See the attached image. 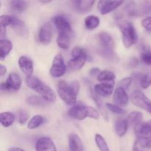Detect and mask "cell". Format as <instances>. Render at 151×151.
<instances>
[{
	"label": "cell",
	"mask_w": 151,
	"mask_h": 151,
	"mask_svg": "<svg viewBox=\"0 0 151 151\" xmlns=\"http://www.w3.org/2000/svg\"><path fill=\"white\" fill-rule=\"evenodd\" d=\"M79 88L80 85L78 81H73L68 83L66 81H60L57 86V91L59 97L64 103L70 106L76 103Z\"/></svg>",
	"instance_id": "6da1fadb"
},
{
	"label": "cell",
	"mask_w": 151,
	"mask_h": 151,
	"mask_svg": "<svg viewBox=\"0 0 151 151\" xmlns=\"http://www.w3.org/2000/svg\"><path fill=\"white\" fill-rule=\"evenodd\" d=\"M26 83L28 87L41 94L45 101L53 103L56 100V94L55 91L37 77L31 76L29 78H27Z\"/></svg>",
	"instance_id": "7a4b0ae2"
},
{
	"label": "cell",
	"mask_w": 151,
	"mask_h": 151,
	"mask_svg": "<svg viewBox=\"0 0 151 151\" xmlns=\"http://www.w3.org/2000/svg\"><path fill=\"white\" fill-rule=\"evenodd\" d=\"M118 26L122 32V42L126 48H130L138 41V35L134 24L127 20L118 22Z\"/></svg>",
	"instance_id": "3957f363"
},
{
	"label": "cell",
	"mask_w": 151,
	"mask_h": 151,
	"mask_svg": "<svg viewBox=\"0 0 151 151\" xmlns=\"http://www.w3.org/2000/svg\"><path fill=\"white\" fill-rule=\"evenodd\" d=\"M68 114L72 119L77 120H83L88 116L94 119H99L100 118L99 112L94 108L83 105L72 106L68 111Z\"/></svg>",
	"instance_id": "277c9868"
},
{
	"label": "cell",
	"mask_w": 151,
	"mask_h": 151,
	"mask_svg": "<svg viewBox=\"0 0 151 151\" xmlns=\"http://www.w3.org/2000/svg\"><path fill=\"white\" fill-rule=\"evenodd\" d=\"M72 58L68 63L69 69L78 71L83 68L88 59V54L85 49L81 47H75L72 50Z\"/></svg>",
	"instance_id": "5b68a950"
},
{
	"label": "cell",
	"mask_w": 151,
	"mask_h": 151,
	"mask_svg": "<svg viewBox=\"0 0 151 151\" xmlns=\"http://www.w3.org/2000/svg\"><path fill=\"white\" fill-rule=\"evenodd\" d=\"M131 100L136 106H138L151 114V100L142 91L139 90L134 91L131 94Z\"/></svg>",
	"instance_id": "8992f818"
},
{
	"label": "cell",
	"mask_w": 151,
	"mask_h": 151,
	"mask_svg": "<svg viewBox=\"0 0 151 151\" xmlns=\"http://www.w3.org/2000/svg\"><path fill=\"white\" fill-rule=\"evenodd\" d=\"M66 66L61 54L58 53L53 58L52 66L50 68V75L54 78L63 76L66 72Z\"/></svg>",
	"instance_id": "52a82bcc"
},
{
	"label": "cell",
	"mask_w": 151,
	"mask_h": 151,
	"mask_svg": "<svg viewBox=\"0 0 151 151\" xmlns=\"http://www.w3.org/2000/svg\"><path fill=\"white\" fill-rule=\"evenodd\" d=\"M22 86V79L17 73H10L6 82L1 83L2 91H17Z\"/></svg>",
	"instance_id": "ba28073f"
},
{
	"label": "cell",
	"mask_w": 151,
	"mask_h": 151,
	"mask_svg": "<svg viewBox=\"0 0 151 151\" xmlns=\"http://www.w3.org/2000/svg\"><path fill=\"white\" fill-rule=\"evenodd\" d=\"M52 22L55 27L58 29V32H72V24L69 19L66 16L63 15H57L53 17Z\"/></svg>",
	"instance_id": "9c48e42d"
},
{
	"label": "cell",
	"mask_w": 151,
	"mask_h": 151,
	"mask_svg": "<svg viewBox=\"0 0 151 151\" xmlns=\"http://www.w3.org/2000/svg\"><path fill=\"white\" fill-rule=\"evenodd\" d=\"M53 35L52 27L50 24L45 23L41 27L38 32V40L44 45H47L52 41Z\"/></svg>",
	"instance_id": "30bf717a"
},
{
	"label": "cell",
	"mask_w": 151,
	"mask_h": 151,
	"mask_svg": "<svg viewBox=\"0 0 151 151\" xmlns=\"http://www.w3.org/2000/svg\"><path fill=\"white\" fill-rule=\"evenodd\" d=\"M123 4L122 1H100L98 2V9L101 14L105 15L116 8Z\"/></svg>",
	"instance_id": "8fae6325"
},
{
	"label": "cell",
	"mask_w": 151,
	"mask_h": 151,
	"mask_svg": "<svg viewBox=\"0 0 151 151\" xmlns=\"http://www.w3.org/2000/svg\"><path fill=\"white\" fill-rule=\"evenodd\" d=\"M94 2V0H75L71 1V4L77 13H86L91 10Z\"/></svg>",
	"instance_id": "7c38bea8"
},
{
	"label": "cell",
	"mask_w": 151,
	"mask_h": 151,
	"mask_svg": "<svg viewBox=\"0 0 151 151\" xmlns=\"http://www.w3.org/2000/svg\"><path fill=\"white\" fill-rule=\"evenodd\" d=\"M36 151H57L56 146L52 140L49 137H41L35 145Z\"/></svg>",
	"instance_id": "4fadbf2b"
},
{
	"label": "cell",
	"mask_w": 151,
	"mask_h": 151,
	"mask_svg": "<svg viewBox=\"0 0 151 151\" xmlns=\"http://www.w3.org/2000/svg\"><path fill=\"white\" fill-rule=\"evenodd\" d=\"M19 66L21 70L27 78L32 76L33 73V62L27 56H22L19 59Z\"/></svg>",
	"instance_id": "5bb4252c"
},
{
	"label": "cell",
	"mask_w": 151,
	"mask_h": 151,
	"mask_svg": "<svg viewBox=\"0 0 151 151\" xmlns=\"http://www.w3.org/2000/svg\"><path fill=\"white\" fill-rule=\"evenodd\" d=\"M98 40L100 42V48L114 50V40L109 33L106 32H101L99 34Z\"/></svg>",
	"instance_id": "9a60e30c"
},
{
	"label": "cell",
	"mask_w": 151,
	"mask_h": 151,
	"mask_svg": "<svg viewBox=\"0 0 151 151\" xmlns=\"http://www.w3.org/2000/svg\"><path fill=\"white\" fill-rule=\"evenodd\" d=\"M114 85V83H101L96 84L94 86V90L98 96L103 97H109L113 92Z\"/></svg>",
	"instance_id": "2e32d148"
},
{
	"label": "cell",
	"mask_w": 151,
	"mask_h": 151,
	"mask_svg": "<svg viewBox=\"0 0 151 151\" xmlns=\"http://www.w3.org/2000/svg\"><path fill=\"white\" fill-rule=\"evenodd\" d=\"M114 101L117 106H127L129 101V98H128L126 91L123 88L117 87L114 93Z\"/></svg>",
	"instance_id": "e0dca14e"
},
{
	"label": "cell",
	"mask_w": 151,
	"mask_h": 151,
	"mask_svg": "<svg viewBox=\"0 0 151 151\" xmlns=\"http://www.w3.org/2000/svg\"><path fill=\"white\" fill-rule=\"evenodd\" d=\"M69 151H84L83 145L81 138L75 134H71L69 136Z\"/></svg>",
	"instance_id": "ac0fdd59"
},
{
	"label": "cell",
	"mask_w": 151,
	"mask_h": 151,
	"mask_svg": "<svg viewBox=\"0 0 151 151\" xmlns=\"http://www.w3.org/2000/svg\"><path fill=\"white\" fill-rule=\"evenodd\" d=\"M128 125L129 124H128L127 119H119L116 120L114 125L115 132H116V135L120 137H123L128 131Z\"/></svg>",
	"instance_id": "d6986e66"
},
{
	"label": "cell",
	"mask_w": 151,
	"mask_h": 151,
	"mask_svg": "<svg viewBox=\"0 0 151 151\" xmlns=\"http://www.w3.org/2000/svg\"><path fill=\"white\" fill-rule=\"evenodd\" d=\"M13 49V44L7 39L0 40V58L4 60Z\"/></svg>",
	"instance_id": "ffe728a7"
},
{
	"label": "cell",
	"mask_w": 151,
	"mask_h": 151,
	"mask_svg": "<svg viewBox=\"0 0 151 151\" xmlns=\"http://www.w3.org/2000/svg\"><path fill=\"white\" fill-rule=\"evenodd\" d=\"M91 97H92L94 102L96 103V105H97L100 112L101 113V114L103 115V117H104V119L108 120V119H109V114H108L107 111H106V106H104L103 102H102L101 100L99 98L98 95L96 94L95 91H94V90L93 89V88H91Z\"/></svg>",
	"instance_id": "44dd1931"
},
{
	"label": "cell",
	"mask_w": 151,
	"mask_h": 151,
	"mask_svg": "<svg viewBox=\"0 0 151 151\" xmlns=\"http://www.w3.org/2000/svg\"><path fill=\"white\" fill-rule=\"evenodd\" d=\"M98 81L106 83H114V80L116 75L114 72L109 70H103L100 72L97 77Z\"/></svg>",
	"instance_id": "7402d4cb"
},
{
	"label": "cell",
	"mask_w": 151,
	"mask_h": 151,
	"mask_svg": "<svg viewBox=\"0 0 151 151\" xmlns=\"http://www.w3.org/2000/svg\"><path fill=\"white\" fill-rule=\"evenodd\" d=\"M57 44L60 48L66 50L70 44V33L67 32H58L57 37Z\"/></svg>",
	"instance_id": "603a6c76"
},
{
	"label": "cell",
	"mask_w": 151,
	"mask_h": 151,
	"mask_svg": "<svg viewBox=\"0 0 151 151\" xmlns=\"http://www.w3.org/2000/svg\"><path fill=\"white\" fill-rule=\"evenodd\" d=\"M143 114L139 111H133L130 114H128L127 120L128 124L134 128H135L137 125L142 123Z\"/></svg>",
	"instance_id": "cb8c5ba5"
},
{
	"label": "cell",
	"mask_w": 151,
	"mask_h": 151,
	"mask_svg": "<svg viewBox=\"0 0 151 151\" xmlns=\"http://www.w3.org/2000/svg\"><path fill=\"white\" fill-rule=\"evenodd\" d=\"M0 116H1V118H0L1 124L4 128L10 127L14 123L16 116L11 112H1Z\"/></svg>",
	"instance_id": "d4e9b609"
},
{
	"label": "cell",
	"mask_w": 151,
	"mask_h": 151,
	"mask_svg": "<svg viewBox=\"0 0 151 151\" xmlns=\"http://www.w3.org/2000/svg\"><path fill=\"white\" fill-rule=\"evenodd\" d=\"M98 53L100 56L103 58L106 59V60H109L111 62H116L119 60V58L116 55L115 53L114 50H106V49L99 48Z\"/></svg>",
	"instance_id": "484cf974"
},
{
	"label": "cell",
	"mask_w": 151,
	"mask_h": 151,
	"mask_svg": "<svg viewBox=\"0 0 151 151\" xmlns=\"http://www.w3.org/2000/svg\"><path fill=\"white\" fill-rule=\"evenodd\" d=\"M137 17L145 15L151 14V1H144L139 3V7H137Z\"/></svg>",
	"instance_id": "4316f807"
},
{
	"label": "cell",
	"mask_w": 151,
	"mask_h": 151,
	"mask_svg": "<svg viewBox=\"0 0 151 151\" xmlns=\"http://www.w3.org/2000/svg\"><path fill=\"white\" fill-rule=\"evenodd\" d=\"M10 7L12 10L16 13H22L27 8V3L25 1L13 0L10 1Z\"/></svg>",
	"instance_id": "83f0119b"
},
{
	"label": "cell",
	"mask_w": 151,
	"mask_h": 151,
	"mask_svg": "<svg viewBox=\"0 0 151 151\" xmlns=\"http://www.w3.org/2000/svg\"><path fill=\"white\" fill-rule=\"evenodd\" d=\"M11 27L15 29L16 33L20 35H23L26 32V28H25L24 23L20 19H17L16 17H13V22H12Z\"/></svg>",
	"instance_id": "f1b7e54d"
},
{
	"label": "cell",
	"mask_w": 151,
	"mask_h": 151,
	"mask_svg": "<svg viewBox=\"0 0 151 151\" xmlns=\"http://www.w3.org/2000/svg\"><path fill=\"white\" fill-rule=\"evenodd\" d=\"M100 24V19L97 16L90 15L85 19V26L88 29H95Z\"/></svg>",
	"instance_id": "f546056e"
},
{
	"label": "cell",
	"mask_w": 151,
	"mask_h": 151,
	"mask_svg": "<svg viewBox=\"0 0 151 151\" xmlns=\"http://www.w3.org/2000/svg\"><path fill=\"white\" fill-rule=\"evenodd\" d=\"M45 119L41 115H35L33 117L31 118L30 120L29 121L27 124V128L29 129H35V128H38L40 125H42L44 122Z\"/></svg>",
	"instance_id": "4dcf8cb0"
},
{
	"label": "cell",
	"mask_w": 151,
	"mask_h": 151,
	"mask_svg": "<svg viewBox=\"0 0 151 151\" xmlns=\"http://www.w3.org/2000/svg\"><path fill=\"white\" fill-rule=\"evenodd\" d=\"M135 142L141 148H151V135L137 137Z\"/></svg>",
	"instance_id": "1f68e13d"
},
{
	"label": "cell",
	"mask_w": 151,
	"mask_h": 151,
	"mask_svg": "<svg viewBox=\"0 0 151 151\" xmlns=\"http://www.w3.org/2000/svg\"><path fill=\"white\" fill-rule=\"evenodd\" d=\"M26 102L28 105L32 106H45V100L38 96H29L26 99Z\"/></svg>",
	"instance_id": "d6a6232c"
},
{
	"label": "cell",
	"mask_w": 151,
	"mask_h": 151,
	"mask_svg": "<svg viewBox=\"0 0 151 151\" xmlns=\"http://www.w3.org/2000/svg\"><path fill=\"white\" fill-rule=\"evenodd\" d=\"M141 60L143 63L151 66V49L147 47H144L142 49Z\"/></svg>",
	"instance_id": "836d02e7"
},
{
	"label": "cell",
	"mask_w": 151,
	"mask_h": 151,
	"mask_svg": "<svg viewBox=\"0 0 151 151\" xmlns=\"http://www.w3.org/2000/svg\"><path fill=\"white\" fill-rule=\"evenodd\" d=\"M139 83L142 88H147L149 86H151V72H146L145 74H141L140 75Z\"/></svg>",
	"instance_id": "e575fe53"
},
{
	"label": "cell",
	"mask_w": 151,
	"mask_h": 151,
	"mask_svg": "<svg viewBox=\"0 0 151 151\" xmlns=\"http://www.w3.org/2000/svg\"><path fill=\"white\" fill-rule=\"evenodd\" d=\"M95 142L100 151H110L106 140L100 134H96Z\"/></svg>",
	"instance_id": "d590c367"
},
{
	"label": "cell",
	"mask_w": 151,
	"mask_h": 151,
	"mask_svg": "<svg viewBox=\"0 0 151 151\" xmlns=\"http://www.w3.org/2000/svg\"><path fill=\"white\" fill-rule=\"evenodd\" d=\"M106 106L109 111H111L112 113L116 114H124L125 113V110H123L122 108L116 106V105H114L111 104V103H108L106 104Z\"/></svg>",
	"instance_id": "8d00e7d4"
},
{
	"label": "cell",
	"mask_w": 151,
	"mask_h": 151,
	"mask_svg": "<svg viewBox=\"0 0 151 151\" xmlns=\"http://www.w3.org/2000/svg\"><path fill=\"white\" fill-rule=\"evenodd\" d=\"M13 16H8V15H1L0 17V24L2 27H7V26H11L13 22Z\"/></svg>",
	"instance_id": "74e56055"
},
{
	"label": "cell",
	"mask_w": 151,
	"mask_h": 151,
	"mask_svg": "<svg viewBox=\"0 0 151 151\" xmlns=\"http://www.w3.org/2000/svg\"><path fill=\"white\" fill-rule=\"evenodd\" d=\"M131 83H132V78L128 77V78H123V79L121 80L119 83H118V86L119 88H122L123 89H125L126 91L127 89H128L131 86Z\"/></svg>",
	"instance_id": "f35d334b"
},
{
	"label": "cell",
	"mask_w": 151,
	"mask_h": 151,
	"mask_svg": "<svg viewBox=\"0 0 151 151\" xmlns=\"http://www.w3.org/2000/svg\"><path fill=\"white\" fill-rule=\"evenodd\" d=\"M18 114H19V122L22 125L26 123V122L27 121L28 118H29V114H28L27 112L24 109H19V111H18Z\"/></svg>",
	"instance_id": "ab89813d"
},
{
	"label": "cell",
	"mask_w": 151,
	"mask_h": 151,
	"mask_svg": "<svg viewBox=\"0 0 151 151\" xmlns=\"http://www.w3.org/2000/svg\"><path fill=\"white\" fill-rule=\"evenodd\" d=\"M142 25L147 31L151 32V16H147L142 21Z\"/></svg>",
	"instance_id": "60d3db41"
},
{
	"label": "cell",
	"mask_w": 151,
	"mask_h": 151,
	"mask_svg": "<svg viewBox=\"0 0 151 151\" xmlns=\"http://www.w3.org/2000/svg\"><path fill=\"white\" fill-rule=\"evenodd\" d=\"M138 64H139V60L138 59L135 57L131 58L129 60V62H128V65H129L130 67L131 68L137 67Z\"/></svg>",
	"instance_id": "b9f144b4"
},
{
	"label": "cell",
	"mask_w": 151,
	"mask_h": 151,
	"mask_svg": "<svg viewBox=\"0 0 151 151\" xmlns=\"http://www.w3.org/2000/svg\"><path fill=\"white\" fill-rule=\"evenodd\" d=\"M100 70L98 69V68H92V69H90L89 71V75L91 76L94 77V76H97L100 74Z\"/></svg>",
	"instance_id": "7bdbcfd3"
},
{
	"label": "cell",
	"mask_w": 151,
	"mask_h": 151,
	"mask_svg": "<svg viewBox=\"0 0 151 151\" xmlns=\"http://www.w3.org/2000/svg\"><path fill=\"white\" fill-rule=\"evenodd\" d=\"M6 72H7V69H6L5 66H4L3 65H1L0 66V75L1 77L4 76L6 74Z\"/></svg>",
	"instance_id": "ee69618b"
},
{
	"label": "cell",
	"mask_w": 151,
	"mask_h": 151,
	"mask_svg": "<svg viewBox=\"0 0 151 151\" xmlns=\"http://www.w3.org/2000/svg\"><path fill=\"white\" fill-rule=\"evenodd\" d=\"M132 151H142V148L137 144L136 142H134V147H133V150Z\"/></svg>",
	"instance_id": "f6af8a7d"
},
{
	"label": "cell",
	"mask_w": 151,
	"mask_h": 151,
	"mask_svg": "<svg viewBox=\"0 0 151 151\" xmlns=\"http://www.w3.org/2000/svg\"><path fill=\"white\" fill-rule=\"evenodd\" d=\"M8 151H25L23 149L20 148V147H11L8 150Z\"/></svg>",
	"instance_id": "bcb514c9"
},
{
	"label": "cell",
	"mask_w": 151,
	"mask_h": 151,
	"mask_svg": "<svg viewBox=\"0 0 151 151\" xmlns=\"http://www.w3.org/2000/svg\"><path fill=\"white\" fill-rule=\"evenodd\" d=\"M148 122V123L150 124V126H151V120H150V121H149V122Z\"/></svg>",
	"instance_id": "7dc6e473"
}]
</instances>
